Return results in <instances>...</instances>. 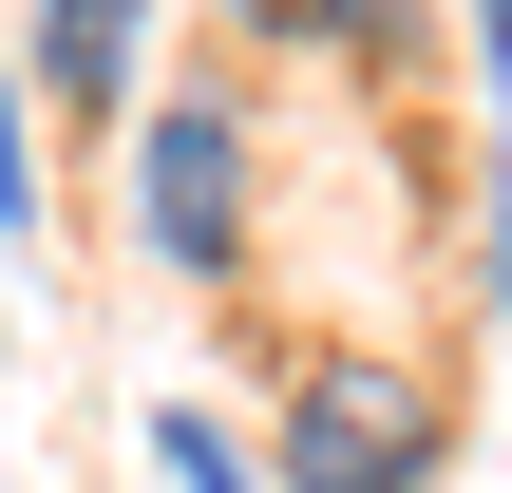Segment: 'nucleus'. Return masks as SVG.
I'll return each instance as SVG.
<instances>
[{"label":"nucleus","mask_w":512,"mask_h":493,"mask_svg":"<svg viewBox=\"0 0 512 493\" xmlns=\"http://www.w3.org/2000/svg\"><path fill=\"white\" fill-rule=\"evenodd\" d=\"M133 228H152L171 285H228V266H247V114H228V95H171V114L133 133Z\"/></svg>","instance_id":"1"},{"label":"nucleus","mask_w":512,"mask_h":493,"mask_svg":"<svg viewBox=\"0 0 512 493\" xmlns=\"http://www.w3.org/2000/svg\"><path fill=\"white\" fill-rule=\"evenodd\" d=\"M437 475V399L399 361H304L285 380V493H418Z\"/></svg>","instance_id":"2"},{"label":"nucleus","mask_w":512,"mask_h":493,"mask_svg":"<svg viewBox=\"0 0 512 493\" xmlns=\"http://www.w3.org/2000/svg\"><path fill=\"white\" fill-rule=\"evenodd\" d=\"M38 76L57 114H133V0H38Z\"/></svg>","instance_id":"3"},{"label":"nucleus","mask_w":512,"mask_h":493,"mask_svg":"<svg viewBox=\"0 0 512 493\" xmlns=\"http://www.w3.org/2000/svg\"><path fill=\"white\" fill-rule=\"evenodd\" d=\"M152 437H171V493H247V456H228L209 418H152Z\"/></svg>","instance_id":"4"},{"label":"nucleus","mask_w":512,"mask_h":493,"mask_svg":"<svg viewBox=\"0 0 512 493\" xmlns=\"http://www.w3.org/2000/svg\"><path fill=\"white\" fill-rule=\"evenodd\" d=\"M0 228H38V133H19V76H0Z\"/></svg>","instance_id":"5"},{"label":"nucleus","mask_w":512,"mask_h":493,"mask_svg":"<svg viewBox=\"0 0 512 493\" xmlns=\"http://www.w3.org/2000/svg\"><path fill=\"white\" fill-rule=\"evenodd\" d=\"M475 57H494V76H512V0H475Z\"/></svg>","instance_id":"6"}]
</instances>
